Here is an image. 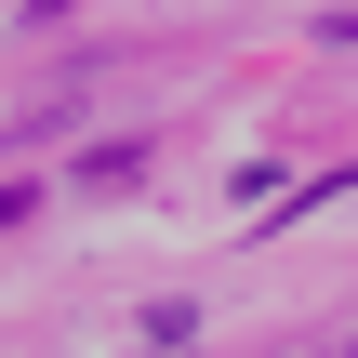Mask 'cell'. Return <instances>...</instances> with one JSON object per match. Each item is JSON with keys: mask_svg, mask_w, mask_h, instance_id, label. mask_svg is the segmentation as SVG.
Segmentation results:
<instances>
[{"mask_svg": "<svg viewBox=\"0 0 358 358\" xmlns=\"http://www.w3.org/2000/svg\"><path fill=\"white\" fill-rule=\"evenodd\" d=\"M332 358H358V332H345V345H332Z\"/></svg>", "mask_w": 358, "mask_h": 358, "instance_id": "6da1fadb", "label": "cell"}]
</instances>
